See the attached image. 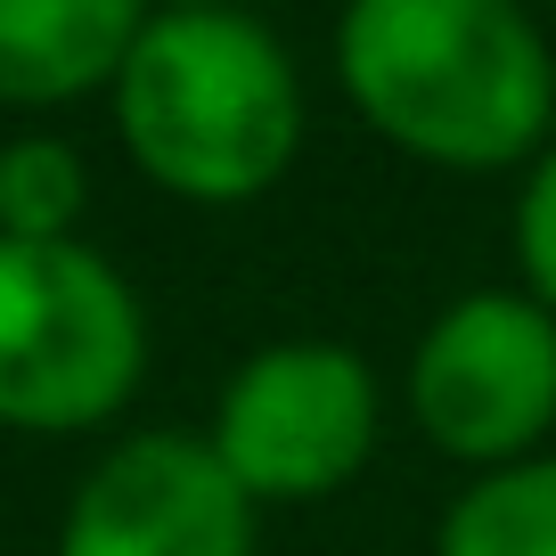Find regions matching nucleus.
<instances>
[{
  "label": "nucleus",
  "instance_id": "nucleus-1",
  "mask_svg": "<svg viewBox=\"0 0 556 556\" xmlns=\"http://www.w3.org/2000/svg\"><path fill=\"white\" fill-rule=\"evenodd\" d=\"M328 58L344 106L426 173H523L556 139V34L523 0H344Z\"/></svg>",
  "mask_w": 556,
  "mask_h": 556
},
{
  "label": "nucleus",
  "instance_id": "nucleus-2",
  "mask_svg": "<svg viewBox=\"0 0 556 556\" xmlns=\"http://www.w3.org/2000/svg\"><path fill=\"white\" fill-rule=\"evenodd\" d=\"M106 106L131 173L213 213L270 197L312 131L295 50L254 9H156Z\"/></svg>",
  "mask_w": 556,
  "mask_h": 556
},
{
  "label": "nucleus",
  "instance_id": "nucleus-3",
  "mask_svg": "<svg viewBox=\"0 0 556 556\" xmlns=\"http://www.w3.org/2000/svg\"><path fill=\"white\" fill-rule=\"evenodd\" d=\"M148 384V303L83 238H0V426L99 434Z\"/></svg>",
  "mask_w": 556,
  "mask_h": 556
},
{
  "label": "nucleus",
  "instance_id": "nucleus-4",
  "mask_svg": "<svg viewBox=\"0 0 556 556\" xmlns=\"http://www.w3.org/2000/svg\"><path fill=\"white\" fill-rule=\"evenodd\" d=\"M205 442L254 507L336 500L384 442V384L344 336H278L229 368Z\"/></svg>",
  "mask_w": 556,
  "mask_h": 556
},
{
  "label": "nucleus",
  "instance_id": "nucleus-5",
  "mask_svg": "<svg viewBox=\"0 0 556 556\" xmlns=\"http://www.w3.org/2000/svg\"><path fill=\"white\" fill-rule=\"evenodd\" d=\"M401 409L451 467H516L556 434V312L532 287L451 295L409 344Z\"/></svg>",
  "mask_w": 556,
  "mask_h": 556
},
{
  "label": "nucleus",
  "instance_id": "nucleus-6",
  "mask_svg": "<svg viewBox=\"0 0 556 556\" xmlns=\"http://www.w3.org/2000/svg\"><path fill=\"white\" fill-rule=\"evenodd\" d=\"M262 507L205 434H123L74 483L50 556H254Z\"/></svg>",
  "mask_w": 556,
  "mask_h": 556
},
{
  "label": "nucleus",
  "instance_id": "nucleus-7",
  "mask_svg": "<svg viewBox=\"0 0 556 556\" xmlns=\"http://www.w3.org/2000/svg\"><path fill=\"white\" fill-rule=\"evenodd\" d=\"M164 0H0V106L50 115L115 90Z\"/></svg>",
  "mask_w": 556,
  "mask_h": 556
},
{
  "label": "nucleus",
  "instance_id": "nucleus-8",
  "mask_svg": "<svg viewBox=\"0 0 556 556\" xmlns=\"http://www.w3.org/2000/svg\"><path fill=\"white\" fill-rule=\"evenodd\" d=\"M434 556H556V451L467 475L434 523Z\"/></svg>",
  "mask_w": 556,
  "mask_h": 556
},
{
  "label": "nucleus",
  "instance_id": "nucleus-9",
  "mask_svg": "<svg viewBox=\"0 0 556 556\" xmlns=\"http://www.w3.org/2000/svg\"><path fill=\"white\" fill-rule=\"evenodd\" d=\"M90 213V164L74 139L25 131L0 148V238H83Z\"/></svg>",
  "mask_w": 556,
  "mask_h": 556
},
{
  "label": "nucleus",
  "instance_id": "nucleus-10",
  "mask_svg": "<svg viewBox=\"0 0 556 556\" xmlns=\"http://www.w3.org/2000/svg\"><path fill=\"white\" fill-rule=\"evenodd\" d=\"M507 245H516V287H532V295L556 312V139L540 148L532 164H523Z\"/></svg>",
  "mask_w": 556,
  "mask_h": 556
},
{
  "label": "nucleus",
  "instance_id": "nucleus-11",
  "mask_svg": "<svg viewBox=\"0 0 556 556\" xmlns=\"http://www.w3.org/2000/svg\"><path fill=\"white\" fill-rule=\"evenodd\" d=\"M164 9H254V0H164Z\"/></svg>",
  "mask_w": 556,
  "mask_h": 556
},
{
  "label": "nucleus",
  "instance_id": "nucleus-12",
  "mask_svg": "<svg viewBox=\"0 0 556 556\" xmlns=\"http://www.w3.org/2000/svg\"><path fill=\"white\" fill-rule=\"evenodd\" d=\"M548 34H556V0H548Z\"/></svg>",
  "mask_w": 556,
  "mask_h": 556
}]
</instances>
